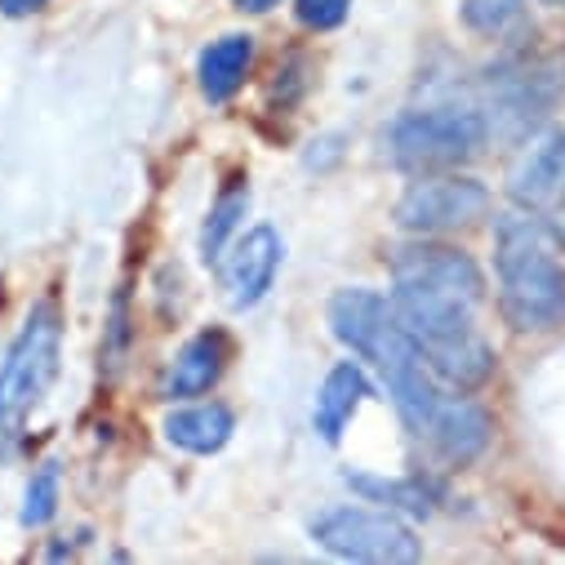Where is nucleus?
<instances>
[{
	"mask_svg": "<svg viewBox=\"0 0 565 565\" xmlns=\"http://www.w3.org/2000/svg\"><path fill=\"white\" fill-rule=\"evenodd\" d=\"M330 330L343 348H352L361 361H370L379 370L405 433L414 441H428L450 405V396L437 387L433 365L423 361V352L401 330L392 299H383L374 290H339L330 299Z\"/></svg>",
	"mask_w": 565,
	"mask_h": 565,
	"instance_id": "obj_1",
	"label": "nucleus"
},
{
	"mask_svg": "<svg viewBox=\"0 0 565 565\" xmlns=\"http://www.w3.org/2000/svg\"><path fill=\"white\" fill-rule=\"evenodd\" d=\"M392 312L441 383L472 392L494 374V348L472 321L477 303L423 286H392Z\"/></svg>",
	"mask_w": 565,
	"mask_h": 565,
	"instance_id": "obj_2",
	"label": "nucleus"
},
{
	"mask_svg": "<svg viewBox=\"0 0 565 565\" xmlns=\"http://www.w3.org/2000/svg\"><path fill=\"white\" fill-rule=\"evenodd\" d=\"M494 271H499V312L521 334H543L565 326V267L543 245V232L508 214L494 227Z\"/></svg>",
	"mask_w": 565,
	"mask_h": 565,
	"instance_id": "obj_3",
	"label": "nucleus"
},
{
	"mask_svg": "<svg viewBox=\"0 0 565 565\" xmlns=\"http://www.w3.org/2000/svg\"><path fill=\"white\" fill-rule=\"evenodd\" d=\"M490 138V120L472 107H418L396 116L387 129V152L409 174H437L472 161Z\"/></svg>",
	"mask_w": 565,
	"mask_h": 565,
	"instance_id": "obj_4",
	"label": "nucleus"
},
{
	"mask_svg": "<svg viewBox=\"0 0 565 565\" xmlns=\"http://www.w3.org/2000/svg\"><path fill=\"white\" fill-rule=\"evenodd\" d=\"M58 348H63V312L54 299H41L28 312L6 361H0V428L6 433L23 428V418L36 409V401L54 383Z\"/></svg>",
	"mask_w": 565,
	"mask_h": 565,
	"instance_id": "obj_5",
	"label": "nucleus"
},
{
	"mask_svg": "<svg viewBox=\"0 0 565 565\" xmlns=\"http://www.w3.org/2000/svg\"><path fill=\"white\" fill-rule=\"evenodd\" d=\"M312 539L343 556V561H370V565H409L423 556L409 525H401L387 512L370 508H326L312 516Z\"/></svg>",
	"mask_w": 565,
	"mask_h": 565,
	"instance_id": "obj_6",
	"label": "nucleus"
},
{
	"mask_svg": "<svg viewBox=\"0 0 565 565\" xmlns=\"http://www.w3.org/2000/svg\"><path fill=\"white\" fill-rule=\"evenodd\" d=\"M490 210V192L486 183L468 179V174H418L405 196L396 201V223L405 232L433 236V232H455L468 227L477 218H486Z\"/></svg>",
	"mask_w": 565,
	"mask_h": 565,
	"instance_id": "obj_7",
	"label": "nucleus"
},
{
	"mask_svg": "<svg viewBox=\"0 0 565 565\" xmlns=\"http://www.w3.org/2000/svg\"><path fill=\"white\" fill-rule=\"evenodd\" d=\"M392 286H423L437 295H455L468 303H481L486 276L472 263V254L437 241H409L392 254Z\"/></svg>",
	"mask_w": 565,
	"mask_h": 565,
	"instance_id": "obj_8",
	"label": "nucleus"
},
{
	"mask_svg": "<svg viewBox=\"0 0 565 565\" xmlns=\"http://www.w3.org/2000/svg\"><path fill=\"white\" fill-rule=\"evenodd\" d=\"M561 67L556 63H503L490 72V116L503 134H525L534 120L552 111L561 98Z\"/></svg>",
	"mask_w": 565,
	"mask_h": 565,
	"instance_id": "obj_9",
	"label": "nucleus"
},
{
	"mask_svg": "<svg viewBox=\"0 0 565 565\" xmlns=\"http://www.w3.org/2000/svg\"><path fill=\"white\" fill-rule=\"evenodd\" d=\"M508 196L521 214H539V218L565 201V129L543 134L516 161V170L508 179Z\"/></svg>",
	"mask_w": 565,
	"mask_h": 565,
	"instance_id": "obj_10",
	"label": "nucleus"
},
{
	"mask_svg": "<svg viewBox=\"0 0 565 565\" xmlns=\"http://www.w3.org/2000/svg\"><path fill=\"white\" fill-rule=\"evenodd\" d=\"M280 236H276V227H249L236 245H232V254H227V263H223V280H227V299H232V308H254L267 290H271V280H276V267H280Z\"/></svg>",
	"mask_w": 565,
	"mask_h": 565,
	"instance_id": "obj_11",
	"label": "nucleus"
},
{
	"mask_svg": "<svg viewBox=\"0 0 565 565\" xmlns=\"http://www.w3.org/2000/svg\"><path fill=\"white\" fill-rule=\"evenodd\" d=\"M227 365V334L223 330H201L196 339L183 343V352L174 356L170 374H166V396L183 401V396H201L218 383Z\"/></svg>",
	"mask_w": 565,
	"mask_h": 565,
	"instance_id": "obj_12",
	"label": "nucleus"
},
{
	"mask_svg": "<svg viewBox=\"0 0 565 565\" xmlns=\"http://www.w3.org/2000/svg\"><path fill=\"white\" fill-rule=\"evenodd\" d=\"M490 414L481 409V405H472V401H463V396H450V405H446V414H441V423L433 428V437H428V446L446 459V463H472V459H481V450L490 446Z\"/></svg>",
	"mask_w": 565,
	"mask_h": 565,
	"instance_id": "obj_13",
	"label": "nucleus"
},
{
	"mask_svg": "<svg viewBox=\"0 0 565 565\" xmlns=\"http://www.w3.org/2000/svg\"><path fill=\"white\" fill-rule=\"evenodd\" d=\"M370 396V379L361 374L356 361H343L326 374L321 392H317V405H312V428L321 433V441H339L343 428L352 423V414L361 409V401Z\"/></svg>",
	"mask_w": 565,
	"mask_h": 565,
	"instance_id": "obj_14",
	"label": "nucleus"
},
{
	"mask_svg": "<svg viewBox=\"0 0 565 565\" xmlns=\"http://www.w3.org/2000/svg\"><path fill=\"white\" fill-rule=\"evenodd\" d=\"M232 428L236 418L227 405L210 401V405H192V409H179L166 418V441L188 450V455H214L232 441Z\"/></svg>",
	"mask_w": 565,
	"mask_h": 565,
	"instance_id": "obj_15",
	"label": "nucleus"
},
{
	"mask_svg": "<svg viewBox=\"0 0 565 565\" xmlns=\"http://www.w3.org/2000/svg\"><path fill=\"white\" fill-rule=\"evenodd\" d=\"M348 486L356 494H365L370 503L409 512V516H433L437 503L446 499V490L437 481H423V477H405V481H387V477H370V472H348Z\"/></svg>",
	"mask_w": 565,
	"mask_h": 565,
	"instance_id": "obj_16",
	"label": "nucleus"
},
{
	"mask_svg": "<svg viewBox=\"0 0 565 565\" xmlns=\"http://www.w3.org/2000/svg\"><path fill=\"white\" fill-rule=\"evenodd\" d=\"M249 63H254V41L249 36H223V41H214L201 54V94L210 103H227L241 89Z\"/></svg>",
	"mask_w": 565,
	"mask_h": 565,
	"instance_id": "obj_17",
	"label": "nucleus"
},
{
	"mask_svg": "<svg viewBox=\"0 0 565 565\" xmlns=\"http://www.w3.org/2000/svg\"><path fill=\"white\" fill-rule=\"evenodd\" d=\"M245 210H249V183H245V174H232V179L223 183L218 201L210 205L205 227H201V254H205V263L223 254V245H227V241H232V232L241 227Z\"/></svg>",
	"mask_w": 565,
	"mask_h": 565,
	"instance_id": "obj_18",
	"label": "nucleus"
},
{
	"mask_svg": "<svg viewBox=\"0 0 565 565\" xmlns=\"http://www.w3.org/2000/svg\"><path fill=\"white\" fill-rule=\"evenodd\" d=\"M54 512H58V468H54V463H41V472L28 481L19 521H23V525H45Z\"/></svg>",
	"mask_w": 565,
	"mask_h": 565,
	"instance_id": "obj_19",
	"label": "nucleus"
},
{
	"mask_svg": "<svg viewBox=\"0 0 565 565\" xmlns=\"http://www.w3.org/2000/svg\"><path fill=\"white\" fill-rule=\"evenodd\" d=\"M129 339H134V330H129V299H125V290L111 299V317H107V334H103V374L111 379V374H120V365H125V352H129Z\"/></svg>",
	"mask_w": 565,
	"mask_h": 565,
	"instance_id": "obj_20",
	"label": "nucleus"
},
{
	"mask_svg": "<svg viewBox=\"0 0 565 565\" xmlns=\"http://www.w3.org/2000/svg\"><path fill=\"white\" fill-rule=\"evenodd\" d=\"M525 0H463V23L472 32H503Z\"/></svg>",
	"mask_w": 565,
	"mask_h": 565,
	"instance_id": "obj_21",
	"label": "nucleus"
},
{
	"mask_svg": "<svg viewBox=\"0 0 565 565\" xmlns=\"http://www.w3.org/2000/svg\"><path fill=\"white\" fill-rule=\"evenodd\" d=\"M352 0H299V23L312 28V32H330L348 19Z\"/></svg>",
	"mask_w": 565,
	"mask_h": 565,
	"instance_id": "obj_22",
	"label": "nucleus"
},
{
	"mask_svg": "<svg viewBox=\"0 0 565 565\" xmlns=\"http://www.w3.org/2000/svg\"><path fill=\"white\" fill-rule=\"evenodd\" d=\"M50 0H0V14H10V19H28L36 10H45Z\"/></svg>",
	"mask_w": 565,
	"mask_h": 565,
	"instance_id": "obj_23",
	"label": "nucleus"
},
{
	"mask_svg": "<svg viewBox=\"0 0 565 565\" xmlns=\"http://www.w3.org/2000/svg\"><path fill=\"white\" fill-rule=\"evenodd\" d=\"M543 227H547V232H552V236L565 245V201H561V205H552V210L543 214Z\"/></svg>",
	"mask_w": 565,
	"mask_h": 565,
	"instance_id": "obj_24",
	"label": "nucleus"
},
{
	"mask_svg": "<svg viewBox=\"0 0 565 565\" xmlns=\"http://www.w3.org/2000/svg\"><path fill=\"white\" fill-rule=\"evenodd\" d=\"M232 6H236L241 14H267L271 6H280V0H232Z\"/></svg>",
	"mask_w": 565,
	"mask_h": 565,
	"instance_id": "obj_25",
	"label": "nucleus"
},
{
	"mask_svg": "<svg viewBox=\"0 0 565 565\" xmlns=\"http://www.w3.org/2000/svg\"><path fill=\"white\" fill-rule=\"evenodd\" d=\"M543 6H565V0H543Z\"/></svg>",
	"mask_w": 565,
	"mask_h": 565,
	"instance_id": "obj_26",
	"label": "nucleus"
}]
</instances>
